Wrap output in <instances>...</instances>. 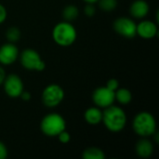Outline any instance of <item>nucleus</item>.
Wrapping results in <instances>:
<instances>
[{"label": "nucleus", "mask_w": 159, "mask_h": 159, "mask_svg": "<svg viewBox=\"0 0 159 159\" xmlns=\"http://www.w3.org/2000/svg\"><path fill=\"white\" fill-rule=\"evenodd\" d=\"M57 137H58L59 141H60L61 143H68L71 141V135H70L66 130L61 131Z\"/></svg>", "instance_id": "21"}, {"label": "nucleus", "mask_w": 159, "mask_h": 159, "mask_svg": "<svg viewBox=\"0 0 159 159\" xmlns=\"http://www.w3.org/2000/svg\"><path fill=\"white\" fill-rule=\"evenodd\" d=\"M134 132L142 138H149L157 131V121L149 112H140L132 121Z\"/></svg>", "instance_id": "2"}, {"label": "nucleus", "mask_w": 159, "mask_h": 159, "mask_svg": "<svg viewBox=\"0 0 159 159\" xmlns=\"http://www.w3.org/2000/svg\"><path fill=\"white\" fill-rule=\"evenodd\" d=\"M76 37L77 32L75 26L66 20L57 23L52 30V38L61 47H70L75 43Z\"/></svg>", "instance_id": "3"}, {"label": "nucleus", "mask_w": 159, "mask_h": 159, "mask_svg": "<svg viewBox=\"0 0 159 159\" xmlns=\"http://www.w3.org/2000/svg\"><path fill=\"white\" fill-rule=\"evenodd\" d=\"M84 118L86 122L89 125L96 126L102 123V111L99 107H89L86 110L84 114Z\"/></svg>", "instance_id": "14"}, {"label": "nucleus", "mask_w": 159, "mask_h": 159, "mask_svg": "<svg viewBox=\"0 0 159 159\" xmlns=\"http://www.w3.org/2000/svg\"><path fill=\"white\" fill-rule=\"evenodd\" d=\"M136 154L142 158H148L153 155L154 145L153 143L147 138H142L139 140L135 145Z\"/></svg>", "instance_id": "13"}, {"label": "nucleus", "mask_w": 159, "mask_h": 159, "mask_svg": "<svg viewBox=\"0 0 159 159\" xmlns=\"http://www.w3.org/2000/svg\"><path fill=\"white\" fill-rule=\"evenodd\" d=\"M137 34L143 39H153L158 33V27L156 22L149 20H143L137 24Z\"/></svg>", "instance_id": "11"}, {"label": "nucleus", "mask_w": 159, "mask_h": 159, "mask_svg": "<svg viewBox=\"0 0 159 159\" xmlns=\"http://www.w3.org/2000/svg\"><path fill=\"white\" fill-rule=\"evenodd\" d=\"M115 98L116 101H117L120 104L126 105L132 101V94L130 90L126 88H122V89L118 88L115 91Z\"/></svg>", "instance_id": "15"}, {"label": "nucleus", "mask_w": 159, "mask_h": 159, "mask_svg": "<svg viewBox=\"0 0 159 159\" xmlns=\"http://www.w3.org/2000/svg\"><path fill=\"white\" fill-rule=\"evenodd\" d=\"M84 13L88 16V17H92L95 15L96 13V7L94 6V4H87L84 7Z\"/></svg>", "instance_id": "20"}, {"label": "nucleus", "mask_w": 159, "mask_h": 159, "mask_svg": "<svg viewBox=\"0 0 159 159\" xmlns=\"http://www.w3.org/2000/svg\"><path fill=\"white\" fill-rule=\"evenodd\" d=\"M7 9L6 7L0 3V24H2L6 20H7Z\"/></svg>", "instance_id": "24"}, {"label": "nucleus", "mask_w": 159, "mask_h": 159, "mask_svg": "<svg viewBox=\"0 0 159 159\" xmlns=\"http://www.w3.org/2000/svg\"><path fill=\"white\" fill-rule=\"evenodd\" d=\"M150 7L145 0H135L129 7V14L132 18L137 20L144 19L149 13Z\"/></svg>", "instance_id": "12"}, {"label": "nucleus", "mask_w": 159, "mask_h": 159, "mask_svg": "<svg viewBox=\"0 0 159 159\" xmlns=\"http://www.w3.org/2000/svg\"><path fill=\"white\" fill-rule=\"evenodd\" d=\"M97 3L104 12H112L117 7V0H99Z\"/></svg>", "instance_id": "19"}, {"label": "nucleus", "mask_w": 159, "mask_h": 159, "mask_svg": "<svg viewBox=\"0 0 159 159\" xmlns=\"http://www.w3.org/2000/svg\"><path fill=\"white\" fill-rule=\"evenodd\" d=\"M6 76H7L6 72H5V70H4V68L0 65V86L3 84V82H4L5 78H6Z\"/></svg>", "instance_id": "26"}, {"label": "nucleus", "mask_w": 159, "mask_h": 159, "mask_svg": "<svg viewBox=\"0 0 159 159\" xmlns=\"http://www.w3.org/2000/svg\"><path fill=\"white\" fill-rule=\"evenodd\" d=\"M106 87H107L109 89H111V90H113V91H116V90L119 88V82H118V80L116 79V78H111V79H109V80L107 81Z\"/></svg>", "instance_id": "22"}, {"label": "nucleus", "mask_w": 159, "mask_h": 159, "mask_svg": "<svg viewBox=\"0 0 159 159\" xmlns=\"http://www.w3.org/2000/svg\"><path fill=\"white\" fill-rule=\"evenodd\" d=\"M20 97L21 98V100H22V101L28 102V101H30V100H31V98H32V95H31V93H30L29 91L23 90V91L21 92V94L20 95Z\"/></svg>", "instance_id": "25"}, {"label": "nucleus", "mask_w": 159, "mask_h": 159, "mask_svg": "<svg viewBox=\"0 0 159 159\" xmlns=\"http://www.w3.org/2000/svg\"><path fill=\"white\" fill-rule=\"evenodd\" d=\"M42 133L48 137H57L66 129L65 119L58 113H51L43 117L40 123Z\"/></svg>", "instance_id": "4"}, {"label": "nucleus", "mask_w": 159, "mask_h": 159, "mask_svg": "<svg viewBox=\"0 0 159 159\" xmlns=\"http://www.w3.org/2000/svg\"><path fill=\"white\" fill-rule=\"evenodd\" d=\"M104 152L98 147H89L82 153V158L84 159H104Z\"/></svg>", "instance_id": "16"}, {"label": "nucleus", "mask_w": 159, "mask_h": 159, "mask_svg": "<svg viewBox=\"0 0 159 159\" xmlns=\"http://www.w3.org/2000/svg\"><path fill=\"white\" fill-rule=\"evenodd\" d=\"M64 99V90L58 84L48 85L42 92V102L46 107L54 108L60 105Z\"/></svg>", "instance_id": "6"}, {"label": "nucleus", "mask_w": 159, "mask_h": 159, "mask_svg": "<svg viewBox=\"0 0 159 159\" xmlns=\"http://www.w3.org/2000/svg\"><path fill=\"white\" fill-rule=\"evenodd\" d=\"M115 32L126 38H133L137 35V23L129 17H119L113 23Z\"/></svg>", "instance_id": "7"}, {"label": "nucleus", "mask_w": 159, "mask_h": 159, "mask_svg": "<svg viewBox=\"0 0 159 159\" xmlns=\"http://www.w3.org/2000/svg\"><path fill=\"white\" fill-rule=\"evenodd\" d=\"M78 15H79V9L77 7L74 5H68L62 10V17L64 20L69 21V22L76 20Z\"/></svg>", "instance_id": "17"}, {"label": "nucleus", "mask_w": 159, "mask_h": 159, "mask_svg": "<svg viewBox=\"0 0 159 159\" xmlns=\"http://www.w3.org/2000/svg\"><path fill=\"white\" fill-rule=\"evenodd\" d=\"M8 152L7 146L4 144V143L0 142V159H6L7 157Z\"/></svg>", "instance_id": "23"}, {"label": "nucleus", "mask_w": 159, "mask_h": 159, "mask_svg": "<svg viewBox=\"0 0 159 159\" xmlns=\"http://www.w3.org/2000/svg\"><path fill=\"white\" fill-rule=\"evenodd\" d=\"M19 49L15 43L7 42L0 47V63L2 65H11L19 58Z\"/></svg>", "instance_id": "10"}, {"label": "nucleus", "mask_w": 159, "mask_h": 159, "mask_svg": "<svg viewBox=\"0 0 159 159\" xmlns=\"http://www.w3.org/2000/svg\"><path fill=\"white\" fill-rule=\"evenodd\" d=\"M87 4H96L99 0H83Z\"/></svg>", "instance_id": "27"}, {"label": "nucleus", "mask_w": 159, "mask_h": 159, "mask_svg": "<svg viewBox=\"0 0 159 159\" xmlns=\"http://www.w3.org/2000/svg\"><path fill=\"white\" fill-rule=\"evenodd\" d=\"M6 94L10 98H18L24 90L23 82L18 75L11 74L6 76L3 84Z\"/></svg>", "instance_id": "9"}, {"label": "nucleus", "mask_w": 159, "mask_h": 159, "mask_svg": "<svg viewBox=\"0 0 159 159\" xmlns=\"http://www.w3.org/2000/svg\"><path fill=\"white\" fill-rule=\"evenodd\" d=\"M102 122L109 131L117 133L125 129L127 115L121 107L112 104L103 109Z\"/></svg>", "instance_id": "1"}, {"label": "nucleus", "mask_w": 159, "mask_h": 159, "mask_svg": "<svg viewBox=\"0 0 159 159\" xmlns=\"http://www.w3.org/2000/svg\"><path fill=\"white\" fill-rule=\"evenodd\" d=\"M6 37H7V42H10V43L18 42L20 38V29L18 27H15V26L9 27L6 32Z\"/></svg>", "instance_id": "18"}, {"label": "nucleus", "mask_w": 159, "mask_h": 159, "mask_svg": "<svg viewBox=\"0 0 159 159\" xmlns=\"http://www.w3.org/2000/svg\"><path fill=\"white\" fill-rule=\"evenodd\" d=\"M92 101L95 106L104 109L115 103V91L109 89L106 86L97 88L92 93Z\"/></svg>", "instance_id": "8"}, {"label": "nucleus", "mask_w": 159, "mask_h": 159, "mask_svg": "<svg viewBox=\"0 0 159 159\" xmlns=\"http://www.w3.org/2000/svg\"><path fill=\"white\" fill-rule=\"evenodd\" d=\"M19 57L20 64L28 71L42 72L46 68V63L41 58L40 54L33 48L24 49L19 55Z\"/></svg>", "instance_id": "5"}]
</instances>
